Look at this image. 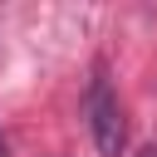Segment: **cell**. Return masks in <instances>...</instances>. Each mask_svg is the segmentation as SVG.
I'll return each mask as SVG.
<instances>
[{
    "label": "cell",
    "instance_id": "obj_3",
    "mask_svg": "<svg viewBox=\"0 0 157 157\" xmlns=\"http://www.w3.org/2000/svg\"><path fill=\"white\" fill-rule=\"evenodd\" d=\"M0 157H10V142H5V132H0Z\"/></svg>",
    "mask_w": 157,
    "mask_h": 157
},
{
    "label": "cell",
    "instance_id": "obj_2",
    "mask_svg": "<svg viewBox=\"0 0 157 157\" xmlns=\"http://www.w3.org/2000/svg\"><path fill=\"white\" fill-rule=\"evenodd\" d=\"M137 157H157V142H147V147H142V152H137Z\"/></svg>",
    "mask_w": 157,
    "mask_h": 157
},
{
    "label": "cell",
    "instance_id": "obj_1",
    "mask_svg": "<svg viewBox=\"0 0 157 157\" xmlns=\"http://www.w3.org/2000/svg\"><path fill=\"white\" fill-rule=\"evenodd\" d=\"M83 113H88V132H93V147L103 157H118L123 142H128V123H123V103L113 93V83L103 78V69L88 78V93H83Z\"/></svg>",
    "mask_w": 157,
    "mask_h": 157
}]
</instances>
